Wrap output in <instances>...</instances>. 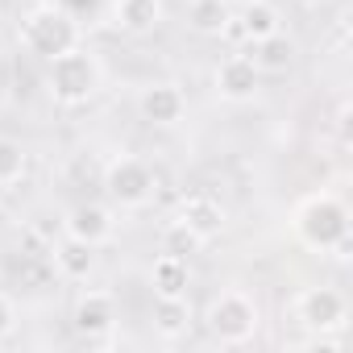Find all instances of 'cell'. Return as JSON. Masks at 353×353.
I'll return each mask as SVG.
<instances>
[{
    "label": "cell",
    "mask_w": 353,
    "mask_h": 353,
    "mask_svg": "<svg viewBox=\"0 0 353 353\" xmlns=\"http://www.w3.org/2000/svg\"><path fill=\"white\" fill-rule=\"evenodd\" d=\"M295 233L307 250L316 254H332V258H349L353 250V233H349V208L332 196V192H316L295 208Z\"/></svg>",
    "instance_id": "cell-1"
},
{
    "label": "cell",
    "mask_w": 353,
    "mask_h": 353,
    "mask_svg": "<svg viewBox=\"0 0 353 353\" xmlns=\"http://www.w3.org/2000/svg\"><path fill=\"white\" fill-rule=\"evenodd\" d=\"M46 88L59 104H88L104 88V63L83 42L46 63Z\"/></svg>",
    "instance_id": "cell-2"
},
{
    "label": "cell",
    "mask_w": 353,
    "mask_h": 353,
    "mask_svg": "<svg viewBox=\"0 0 353 353\" xmlns=\"http://www.w3.org/2000/svg\"><path fill=\"white\" fill-rule=\"evenodd\" d=\"M21 46L34 54V59H54L71 46H79V21L59 9V5H38L34 13L21 17Z\"/></svg>",
    "instance_id": "cell-3"
},
{
    "label": "cell",
    "mask_w": 353,
    "mask_h": 353,
    "mask_svg": "<svg viewBox=\"0 0 353 353\" xmlns=\"http://www.w3.org/2000/svg\"><path fill=\"white\" fill-rule=\"evenodd\" d=\"M154 188H158V174L145 158L137 154H117L108 166H104V192L112 204L121 208H145L154 200Z\"/></svg>",
    "instance_id": "cell-4"
},
{
    "label": "cell",
    "mask_w": 353,
    "mask_h": 353,
    "mask_svg": "<svg viewBox=\"0 0 353 353\" xmlns=\"http://www.w3.org/2000/svg\"><path fill=\"white\" fill-rule=\"evenodd\" d=\"M258 324H262V316H258L254 295H245V291H237V287L221 291V295L208 303V328H212V336H216L221 345H245V341H254Z\"/></svg>",
    "instance_id": "cell-5"
},
{
    "label": "cell",
    "mask_w": 353,
    "mask_h": 353,
    "mask_svg": "<svg viewBox=\"0 0 353 353\" xmlns=\"http://www.w3.org/2000/svg\"><path fill=\"white\" fill-rule=\"evenodd\" d=\"M345 316H349V303H345V295L336 287H307L295 299V320L316 336L336 332L345 324Z\"/></svg>",
    "instance_id": "cell-6"
},
{
    "label": "cell",
    "mask_w": 353,
    "mask_h": 353,
    "mask_svg": "<svg viewBox=\"0 0 353 353\" xmlns=\"http://www.w3.org/2000/svg\"><path fill=\"white\" fill-rule=\"evenodd\" d=\"M212 83H216V96H221V100H229V104H245V100L258 96V88H262V71L254 67L250 54H229V59L216 67Z\"/></svg>",
    "instance_id": "cell-7"
},
{
    "label": "cell",
    "mask_w": 353,
    "mask_h": 353,
    "mask_svg": "<svg viewBox=\"0 0 353 353\" xmlns=\"http://www.w3.org/2000/svg\"><path fill=\"white\" fill-rule=\"evenodd\" d=\"M137 108H141V121L166 129V125H179L183 112H188V96L179 83H150L141 96H137Z\"/></svg>",
    "instance_id": "cell-8"
},
{
    "label": "cell",
    "mask_w": 353,
    "mask_h": 353,
    "mask_svg": "<svg viewBox=\"0 0 353 353\" xmlns=\"http://www.w3.org/2000/svg\"><path fill=\"white\" fill-rule=\"evenodd\" d=\"M63 229H67V237H79V241H88V245L100 250L104 241H112L117 221H112V208L108 204H75L67 212Z\"/></svg>",
    "instance_id": "cell-9"
},
{
    "label": "cell",
    "mask_w": 353,
    "mask_h": 353,
    "mask_svg": "<svg viewBox=\"0 0 353 353\" xmlns=\"http://www.w3.org/2000/svg\"><path fill=\"white\" fill-rule=\"evenodd\" d=\"M71 320H75V332H83L88 341L108 336V332H112V324H117V303H112V295H108V291H83V295L75 299Z\"/></svg>",
    "instance_id": "cell-10"
},
{
    "label": "cell",
    "mask_w": 353,
    "mask_h": 353,
    "mask_svg": "<svg viewBox=\"0 0 353 353\" xmlns=\"http://www.w3.org/2000/svg\"><path fill=\"white\" fill-rule=\"evenodd\" d=\"M225 34H237V38H250V42H262L270 34H279V9L270 0H254V5H241V13L229 21Z\"/></svg>",
    "instance_id": "cell-11"
},
{
    "label": "cell",
    "mask_w": 353,
    "mask_h": 353,
    "mask_svg": "<svg viewBox=\"0 0 353 353\" xmlns=\"http://www.w3.org/2000/svg\"><path fill=\"white\" fill-rule=\"evenodd\" d=\"M179 221H183L188 229H196L204 241H212V237L225 229V208H221V200H212V196H188V200L179 204Z\"/></svg>",
    "instance_id": "cell-12"
},
{
    "label": "cell",
    "mask_w": 353,
    "mask_h": 353,
    "mask_svg": "<svg viewBox=\"0 0 353 353\" xmlns=\"http://www.w3.org/2000/svg\"><path fill=\"white\" fill-rule=\"evenodd\" d=\"M50 254H54L59 274L71 279V283H83V279L96 270V245H88V241H79V237H63Z\"/></svg>",
    "instance_id": "cell-13"
},
{
    "label": "cell",
    "mask_w": 353,
    "mask_h": 353,
    "mask_svg": "<svg viewBox=\"0 0 353 353\" xmlns=\"http://www.w3.org/2000/svg\"><path fill=\"white\" fill-rule=\"evenodd\" d=\"M112 17L125 34H154L162 26V0H117Z\"/></svg>",
    "instance_id": "cell-14"
},
{
    "label": "cell",
    "mask_w": 353,
    "mask_h": 353,
    "mask_svg": "<svg viewBox=\"0 0 353 353\" xmlns=\"http://www.w3.org/2000/svg\"><path fill=\"white\" fill-rule=\"evenodd\" d=\"M233 21V0H192L188 5V26L204 38H221Z\"/></svg>",
    "instance_id": "cell-15"
},
{
    "label": "cell",
    "mask_w": 353,
    "mask_h": 353,
    "mask_svg": "<svg viewBox=\"0 0 353 353\" xmlns=\"http://www.w3.org/2000/svg\"><path fill=\"white\" fill-rule=\"evenodd\" d=\"M254 67L262 71V75H283V71H291V63H295V42L279 30V34H270V38H262V42H254Z\"/></svg>",
    "instance_id": "cell-16"
},
{
    "label": "cell",
    "mask_w": 353,
    "mask_h": 353,
    "mask_svg": "<svg viewBox=\"0 0 353 353\" xmlns=\"http://www.w3.org/2000/svg\"><path fill=\"white\" fill-rule=\"evenodd\" d=\"M188 258H174V254H158L154 266H150V283H154V295H188Z\"/></svg>",
    "instance_id": "cell-17"
},
{
    "label": "cell",
    "mask_w": 353,
    "mask_h": 353,
    "mask_svg": "<svg viewBox=\"0 0 353 353\" xmlns=\"http://www.w3.org/2000/svg\"><path fill=\"white\" fill-rule=\"evenodd\" d=\"M188 324H192V303H188V295H166V299L158 295V299H154V328H158L166 341L183 336Z\"/></svg>",
    "instance_id": "cell-18"
},
{
    "label": "cell",
    "mask_w": 353,
    "mask_h": 353,
    "mask_svg": "<svg viewBox=\"0 0 353 353\" xmlns=\"http://www.w3.org/2000/svg\"><path fill=\"white\" fill-rule=\"evenodd\" d=\"M30 170V150L17 137H0V188H17Z\"/></svg>",
    "instance_id": "cell-19"
},
{
    "label": "cell",
    "mask_w": 353,
    "mask_h": 353,
    "mask_svg": "<svg viewBox=\"0 0 353 353\" xmlns=\"http://www.w3.org/2000/svg\"><path fill=\"white\" fill-rule=\"evenodd\" d=\"M208 241L196 233V229H188L179 216H174L166 229H162V254H174V258H192V254H200Z\"/></svg>",
    "instance_id": "cell-20"
},
{
    "label": "cell",
    "mask_w": 353,
    "mask_h": 353,
    "mask_svg": "<svg viewBox=\"0 0 353 353\" xmlns=\"http://www.w3.org/2000/svg\"><path fill=\"white\" fill-rule=\"evenodd\" d=\"M13 328H17V303H13L5 291H0V341H9Z\"/></svg>",
    "instance_id": "cell-21"
},
{
    "label": "cell",
    "mask_w": 353,
    "mask_h": 353,
    "mask_svg": "<svg viewBox=\"0 0 353 353\" xmlns=\"http://www.w3.org/2000/svg\"><path fill=\"white\" fill-rule=\"evenodd\" d=\"M299 5H307V9H320V5H328V0H299Z\"/></svg>",
    "instance_id": "cell-22"
},
{
    "label": "cell",
    "mask_w": 353,
    "mask_h": 353,
    "mask_svg": "<svg viewBox=\"0 0 353 353\" xmlns=\"http://www.w3.org/2000/svg\"><path fill=\"white\" fill-rule=\"evenodd\" d=\"M233 5H254V0H233Z\"/></svg>",
    "instance_id": "cell-23"
}]
</instances>
